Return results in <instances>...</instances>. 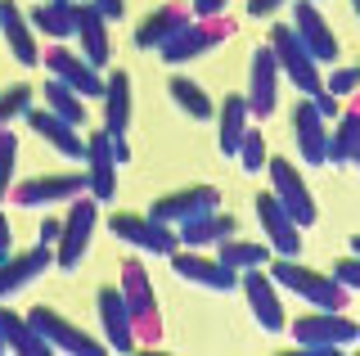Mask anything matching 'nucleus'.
<instances>
[{"label":"nucleus","instance_id":"obj_1","mask_svg":"<svg viewBox=\"0 0 360 356\" xmlns=\"http://www.w3.org/2000/svg\"><path fill=\"white\" fill-rule=\"evenodd\" d=\"M270 280H275L279 288H288L292 298H302V303H311V307H320V311H347L352 307V288H342L333 280V275H324V271H311V266H302V262H292V258H270Z\"/></svg>","mask_w":360,"mask_h":356},{"label":"nucleus","instance_id":"obj_2","mask_svg":"<svg viewBox=\"0 0 360 356\" xmlns=\"http://www.w3.org/2000/svg\"><path fill=\"white\" fill-rule=\"evenodd\" d=\"M122 303H127V316H131V338L135 348H153L162 343V311H158V293L149 284V271L144 262H122Z\"/></svg>","mask_w":360,"mask_h":356},{"label":"nucleus","instance_id":"obj_3","mask_svg":"<svg viewBox=\"0 0 360 356\" xmlns=\"http://www.w3.org/2000/svg\"><path fill=\"white\" fill-rule=\"evenodd\" d=\"M356 320L347 311H307L292 320V343L302 348V356H338L356 343Z\"/></svg>","mask_w":360,"mask_h":356},{"label":"nucleus","instance_id":"obj_4","mask_svg":"<svg viewBox=\"0 0 360 356\" xmlns=\"http://www.w3.org/2000/svg\"><path fill=\"white\" fill-rule=\"evenodd\" d=\"M99 226V203L90 194H72L68 198V217L59 226V239L50 243L54 248V266H63V271H77L90 248V235H95Z\"/></svg>","mask_w":360,"mask_h":356},{"label":"nucleus","instance_id":"obj_5","mask_svg":"<svg viewBox=\"0 0 360 356\" xmlns=\"http://www.w3.org/2000/svg\"><path fill=\"white\" fill-rule=\"evenodd\" d=\"M230 37H234V23L225 14H217V18H189L176 37H167L162 46H158V54H162L172 68H180V63H189V59H198V54L217 50L221 41H230Z\"/></svg>","mask_w":360,"mask_h":356},{"label":"nucleus","instance_id":"obj_6","mask_svg":"<svg viewBox=\"0 0 360 356\" xmlns=\"http://www.w3.org/2000/svg\"><path fill=\"white\" fill-rule=\"evenodd\" d=\"M270 54H275V68L279 77H288L292 86H297L302 95H315L324 86V72H320V63L307 54V46L297 41V32H292L288 23H275L270 27Z\"/></svg>","mask_w":360,"mask_h":356},{"label":"nucleus","instance_id":"obj_7","mask_svg":"<svg viewBox=\"0 0 360 356\" xmlns=\"http://www.w3.org/2000/svg\"><path fill=\"white\" fill-rule=\"evenodd\" d=\"M266 172H270V194H275V203L292 217V226L297 230L315 226L320 208H315V198L307 190V181H302V172L292 167V158H266Z\"/></svg>","mask_w":360,"mask_h":356},{"label":"nucleus","instance_id":"obj_8","mask_svg":"<svg viewBox=\"0 0 360 356\" xmlns=\"http://www.w3.org/2000/svg\"><path fill=\"white\" fill-rule=\"evenodd\" d=\"M27 325L37 329L45 343H50V352H72V356H104V352H108V343L90 338L82 325L63 320L54 307H32V311H27Z\"/></svg>","mask_w":360,"mask_h":356},{"label":"nucleus","instance_id":"obj_9","mask_svg":"<svg viewBox=\"0 0 360 356\" xmlns=\"http://www.w3.org/2000/svg\"><path fill=\"white\" fill-rule=\"evenodd\" d=\"M86 190V172H45V176H27V181L9 185V203L14 208H45V203H68L72 194Z\"/></svg>","mask_w":360,"mask_h":356},{"label":"nucleus","instance_id":"obj_10","mask_svg":"<svg viewBox=\"0 0 360 356\" xmlns=\"http://www.w3.org/2000/svg\"><path fill=\"white\" fill-rule=\"evenodd\" d=\"M108 230H112L122 243H131V248H140V253H153V258H167V253L180 243L176 230L167 226V221L140 217V212H112V217H108Z\"/></svg>","mask_w":360,"mask_h":356},{"label":"nucleus","instance_id":"obj_11","mask_svg":"<svg viewBox=\"0 0 360 356\" xmlns=\"http://www.w3.org/2000/svg\"><path fill=\"white\" fill-rule=\"evenodd\" d=\"M172 258V271H176V280H185V284H198V288H212V293H225V288H234L239 284V271H230L221 258H202L198 248H176L167 253Z\"/></svg>","mask_w":360,"mask_h":356},{"label":"nucleus","instance_id":"obj_12","mask_svg":"<svg viewBox=\"0 0 360 356\" xmlns=\"http://www.w3.org/2000/svg\"><path fill=\"white\" fill-rule=\"evenodd\" d=\"M239 288L248 298V311L257 316V325L266 333H284L288 329V316H284V303H279V284L270 280L262 266H252V271L239 275Z\"/></svg>","mask_w":360,"mask_h":356},{"label":"nucleus","instance_id":"obj_13","mask_svg":"<svg viewBox=\"0 0 360 356\" xmlns=\"http://www.w3.org/2000/svg\"><path fill=\"white\" fill-rule=\"evenodd\" d=\"M292 5V32H297V41L307 46V54L315 63H338V37H333V27L324 23V14L315 9V0H288Z\"/></svg>","mask_w":360,"mask_h":356},{"label":"nucleus","instance_id":"obj_14","mask_svg":"<svg viewBox=\"0 0 360 356\" xmlns=\"http://www.w3.org/2000/svg\"><path fill=\"white\" fill-rule=\"evenodd\" d=\"M243 104H248V117H270L275 113V104H279V68H275V54H270V46L262 50H252V68H248V95H243Z\"/></svg>","mask_w":360,"mask_h":356},{"label":"nucleus","instance_id":"obj_15","mask_svg":"<svg viewBox=\"0 0 360 356\" xmlns=\"http://www.w3.org/2000/svg\"><path fill=\"white\" fill-rule=\"evenodd\" d=\"M292 144H297V158L320 167L324 158H329V122L320 117V108L307 99H297L292 104Z\"/></svg>","mask_w":360,"mask_h":356},{"label":"nucleus","instance_id":"obj_16","mask_svg":"<svg viewBox=\"0 0 360 356\" xmlns=\"http://www.w3.org/2000/svg\"><path fill=\"white\" fill-rule=\"evenodd\" d=\"M252 208H257V221H262V235L270 243V253H275V258H297V253H302V230L292 226V217L275 203V194H270V190L257 194Z\"/></svg>","mask_w":360,"mask_h":356},{"label":"nucleus","instance_id":"obj_17","mask_svg":"<svg viewBox=\"0 0 360 356\" xmlns=\"http://www.w3.org/2000/svg\"><path fill=\"white\" fill-rule=\"evenodd\" d=\"M41 59H45V68H50V77H59L63 86H72L82 99H95L99 91H104V77H99V68H90L77 50L50 46V50H41Z\"/></svg>","mask_w":360,"mask_h":356},{"label":"nucleus","instance_id":"obj_18","mask_svg":"<svg viewBox=\"0 0 360 356\" xmlns=\"http://www.w3.org/2000/svg\"><path fill=\"white\" fill-rule=\"evenodd\" d=\"M72 37H77V54L90 63V68H108V59H112V41H108V18L99 14L95 5H77V27H72Z\"/></svg>","mask_w":360,"mask_h":356},{"label":"nucleus","instance_id":"obj_19","mask_svg":"<svg viewBox=\"0 0 360 356\" xmlns=\"http://www.w3.org/2000/svg\"><path fill=\"white\" fill-rule=\"evenodd\" d=\"M86 190L95 203H112L117 194V163H112V149H108V131H95L86 140Z\"/></svg>","mask_w":360,"mask_h":356},{"label":"nucleus","instance_id":"obj_20","mask_svg":"<svg viewBox=\"0 0 360 356\" xmlns=\"http://www.w3.org/2000/svg\"><path fill=\"white\" fill-rule=\"evenodd\" d=\"M212 208H221V190H217V185H189V190L162 194L149 208V217L167 221V226H180V221H189V217H198V212H212Z\"/></svg>","mask_w":360,"mask_h":356},{"label":"nucleus","instance_id":"obj_21","mask_svg":"<svg viewBox=\"0 0 360 356\" xmlns=\"http://www.w3.org/2000/svg\"><path fill=\"white\" fill-rule=\"evenodd\" d=\"M54 266V248L50 243H37V248H27V253H9L5 262H0V303L5 298H14L18 288H27L32 280H41L45 271Z\"/></svg>","mask_w":360,"mask_h":356},{"label":"nucleus","instance_id":"obj_22","mask_svg":"<svg viewBox=\"0 0 360 356\" xmlns=\"http://www.w3.org/2000/svg\"><path fill=\"white\" fill-rule=\"evenodd\" d=\"M0 41L9 46V54L22 63V68H37L41 63V46H37V32H32L27 14L14 5V0H0Z\"/></svg>","mask_w":360,"mask_h":356},{"label":"nucleus","instance_id":"obj_23","mask_svg":"<svg viewBox=\"0 0 360 356\" xmlns=\"http://www.w3.org/2000/svg\"><path fill=\"white\" fill-rule=\"evenodd\" d=\"M22 117H27V127L37 131V136H41L45 144H50L54 153H63V158H72V163H82V158H86V140L77 136V127H72V122L54 117L45 104H41V108H27Z\"/></svg>","mask_w":360,"mask_h":356},{"label":"nucleus","instance_id":"obj_24","mask_svg":"<svg viewBox=\"0 0 360 356\" xmlns=\"http://www.w3.org/2000/svg\"><path fill=\"white\" fill-rule=\"evenodd\" d=\"M95 307H99V325H104L108 352H131L135 338H131V316H127L122 293H117L112 284H104V288H99V298H95Z\"/></svg>","mask_w":360,"mask_h":356},{"label":"nucleus","instance_id":"obj_25","mask_svg":"<svg viewBox=\"0 0 360 356\" xmlns=\"http://www.w3.org/2000/svg\"><path fill=\"white\" fill-rule=\"evenodd\" d=\"M234 230H239V221H234L230 212H198V217H189V221H180L176 226V239L185 243V248H207V243H221V239H230Z\"/></svg>","mask_w":360,"mask_h":356},{"label":"nucleus","instance_id":"obj_26","mask_svg":"<svg viewBox=\"0 0 360 356\" xmlns=\"http://www.w3.org/2000/svg\"><path fill=\"white\" fill-rule=\"evenodd\" d=\"M27 23L37 37L50 41H72L77 27V0H37V9H27Z\"/></svg>","mask_w":360,"mask_h":356},{"label":"nucleus","instance_id":"obj_27","mask_svg":"<svg viewBox=\"0 0 360 356\" xmlns=\"http://www.w3.org/2000/svg\"><path fill=\"white\" fill-rule=\"evenodd\" d=\"M104 131L108 136H127V127H131V77L122 72V68H112L104 77Z\"/></svg>","mask_w":360,"mask_h":356},{"label":"nucleus","instance_id":"obj_28","mask_svg":"<svg viewBox=\"0 0 360 356\" xmlns=\"http://www.w3.org/2000/svg\"><path fill=\"white\" fill-rule=\"evenodd\" d=\"M189 18H194V14H189L185 5H162V9H153V14L144 18L140 27H135V46H140V50H158L167 37H176V32L189 23Z\"/></svg>","mask_w":360,"mask_h":356},{"label":"nucleus","instance_id":"obj_29","mask_svg":"<svg viewBox=\"0 0 360 356\" xmlns=\"http://www.w3.org/2000/svg\"><path fill=\"white\" fill-rule=\"evenodd\" d=\"M0 338H5V352H18V356H50V343H45L41 333L27 325V316L9 311L5 303H0Z\"/></svg>","mask_w":360,"mask_h":356},{"label":"nucleus","instance_id":"obj_30","mask_svg":"<svg viewBox=\"0 0 360 356\" xmlns=\"http://www.w3.org/2000/svg\"><path fill=\"white\" fill-rule=\"evenodd\" d=\"M360 113L356 108H347V113H338V127L329 131V158L324 163H338V167H356L360 158Z\"/></svg>","mask_w":360,"mask_h":356},{"label":"nucleus","instance_id":"obj_31","mask_svg":"<svg viewBox=\"0 0 360 356\" xmlns=\"http://www.w3.org/2000/svg\"><path fill=\"white\" fill-rule=\"evenodd\" d=\"M167 95L176 99V108L185 117H194V122H207L212 113H217V104H212V95L202 91V86L194 82V77H185V72H176L172 82H167Z\"/></svg>","mask_w":360,"mask_h":356},{"label":"nucleus","instance_id":"obj_32","mask_svg":"<svg viewBox=\"0 0 360 356\" xmlns=\"http://www.w3.org/2000/svg\"><path fill=\"white\" fill-rule=\"evenodd\" d=\"M217 258L230 266V271H252V266H266L275 253H270V243L266 239H239V235H230V239H221L217 243Z\"/></svg>","mask_w":360,"mask_h":356},{"label":"nucleus","instance_id":"obj_33","mask_svg":"<svg viewBox=\"0 0 360 356\" xmlns=\"http://www.w3.org/2000/svg\"><path fill=\"white\" fill-rule=\"evenodd\" d=\"M41 104L50 108L54 117L72 122V127H82V122H86V99L77 95L72 86H63L59 77H50V82H41Z\"/></svg>","mask_w":360,"mask_h":356},{"label":"nucleus","instance_id":"obj_34","mask_svg":"<svg viewBox=\"0 0 360 356\" xmlns=\"http://www.w3.org/2000/svg\"><path fill=\"white\" fill-rule=\"evenodd\" d=\"M248 104H243V95H225L221 99V136H217V149L221 153H234L239 149V136L248 131Z\"/></svg>","mask_w":360,"mask_h":356},{"label":"nucleus","instance_id":"obj_35","mask_svg":"<svg viewBox=\"0 0 360 356\" xmlns=\"http://www.w3.org/2000/svg\"><path fill=\"white\" fill-rule=\"evenodd\" d=\"M234 153H239L243 172H262L266 158H270V153H266V136H262V127H252V122H248V131L239 136V149H234Z\"/></svg>","mask_w":360,"mask_h":356},{"label":"nucleus","instance_id":"obj_36","mask_svg":"<svg viewBox=\"0 0 360 356\" xmlns=\"http://www.w3.org/2000/svg\"><path fill=\"white\" fill-rule=\"evenodd\" d=\"M32 108V86L27 82H14L0 91V127H9L14 117H22Z\"/></svg>","mask_w":360,"mask_h":356},{"label":"nucleus","instance_id":"obj_37","mask_svg":"<svg viewBox=\"0 0 360 356\" xmlns=\"http://www.w3.org/2000/svg\"><path fill=\"white\" fill-rule=\"evenodd\" d=\"M14 163H18V136L9 127H0V203L14 185Z\"/></svg>","mask_w":360,"mask_h":356},{"label":"nucleus","instance_id":"obj_38","mask_svg":"<svg viewBox=\"0 0 360 356\" xmlns=\"http://www.w3.org/2000/svg\"><path fill=\"white\" fill-rule=\"evenodd\" d=\"M356 68H338L333 77H324V91L329 95H338V99H347V95H356Z\"/></svg>","mask_w":360,"mask_h":356},{"label":"nucleus","instance_id":"obj_39","mask_svg":"<svg viewBox=\"0 0 360 356\" xmlns=\"http://www.w3.org/2000/svg\"><path fill=\"white\" fill-rule=\"evenodd\" d=\"M329 275H333V280L342 284V288H352V293H360V262H356V253H352V258H342V262H338Z\"/></svg>","mask_w":360,"mask_h":356},{"label":"nucleus","instance_id":"obj_40","mask_svg":"<svg viewBox=\"0 0 360 356\" xmlns=\"http://www.w3.org/2000/svg\"><path fill=\"white\" fill-rule=\"evenodd\" d=\"M230 9V0H194L189 5V14H198V18H217V14H225Z\"/></svg>","mask_w":360,"mask_h":356},{"label":"nucleus","instance_id":"obj_41","mask_svg":"<svg viewBox=\"0 0 360 356\" xmlns=\"http://www.w3.org/2000/svg\"><path fill=\"white\" fill-rule=\"evenodd\" d=\"M284 5H288V0H248V14H252V18H270L275 9H284Z\"/></svg>","mask_w":360,"mask_h":356},{"label":"nucleus","instance_id":"obj_42","mask_svg":"<svg viewBox=\"0 0 360 356\" xmlns=\"http://www.w3.org/2000/svg\"><path fill=\"white\" fill-rule=\"evenodd\" d=\"M90 5H95L104 18H112V23H117V18L127 14V0H90Z\"/></svg>","mask_w":360,"mask_h":356},{"label":"nucleus","instance_id":"obj_43","mask_svg":"<svg viewBox=\"0 0 360 356\" xmlns=\"http://www.w3.org/2000/svg\"><path fill=\"white\" fill-rule=\"evenodd\" d=\"M108 149H112V163H127L131 158V144H127V136H108Z\"/></svg>","mask_w":360,"mask_h":356},{"label":"nucleus","instance_id":"obj_44","mask_svg":"<svg viewBox=\"0 0 360 356\" xmlns=\"http://www.w3.org/2000/svg\"><path fill=\"white\" fill-rule=\"evenodd\" d=\"M59 226H63V217H45L41 221V243H54V239H59Z\"/></svg>","mask_w":360,"mask_h":356},{"label":"nucleus","instance_id":"obj_45","mask_svg":"<svg viewBox=\"0 0 360 356\" xmlns=\"http://www.w3.org/2000/svg\"><path fill=\"white\" fill-rule=\"evenodd\" d=\"M14 253V235H9V221H5V212H0V262Z\"/></svg>","mask_w":360,"mask_h":356},{"label":"nucleus","instance_id":"obj_46","mask_svg":"<svg viewBox=\"0 0 360 356\" xmlns=\"http://www.w3.org/2000/svg\"><path fill=\"white\" fill-rule=\"evenodd\" d=\"M0 352H5V338H0Z\"/></svg>","mask_w":360,"mask_h":356}]
</instances>
